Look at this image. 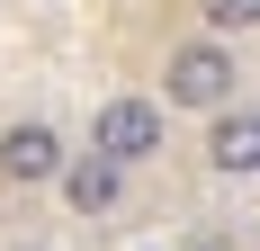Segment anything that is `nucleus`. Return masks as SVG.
Here are the masks:
<instances>
[{
  "label": "nucleus",
  "mask_w": 260,
  "mask_h": 251,
  "mask_svg": "<svg viewBox=\"0 0 260 251\" xmlns=\"http://www.w3.org/2000/svg\"><path fill=\"white\" fill-rule=\"evenodd\" d=\"M161 108L171 117H198V125H215L224 108H242V54L215 45V36H180V45L161 54Z\"/></svg>",
  "instance_id": "obj_1"
},
{
  "label": "nucleus",
  "mask_w": 260,
  "mask_h": 251,
  "mask_svg": "<svg viewBox=\"0 0 260 251\" xmlns=\"http://www.w3.org/2000/svg\"><path fill=\"white\" fill-rule=\"evenodd\" d=\"M161 144H171V108L144 99V90H108L90 108V144L81 152H99L117 171H144V162H161Z\"/></svg>",
  "instance_id": "obj_2"
},
{
  "label": "nucleus",
  "mask_w": 260,
  "mask_h": 251,
  "mask_svg": "<svg viewBox=\"0 0 260 251\" xmlns=\"http://www.w3.org/2000/svg\"><path fill=\"white\" fill-rule=\"evenodd\" d=\"M63 171H72V144L54 135L45 117H9L0 125V189H63Z\"/></svg>",
  "instance_id": "obj_3"
},
{
  "label": "nucleus",
  "mask_w": 260,
  "mask_h": 251,
  "mask_svg": "<svg viewBox=\"0 0 260 251\" xmlns=\"http://www.w3.org/2000/svg\"><path fill=\"white\" fill-rule=\"evenodd\" d=\"M207 171L215 179H260V108H224V117L207 125Z\"/></svg>",
  "instance_id": "obj_4"
},
{
  "label": "nucleus",
  "mask_w": 260,
  "mask_h": 251,
  "mask_svg": "<svg viewBox=\"0 0 260 251\" xmlns=\"http://www.w3.org/2000/svg\"><path fill=\"white\" fill-rule=\"evenodd\" d=\"M126 179H135V171H117V162H99V152H72V171H63L54 198L90 225V215H117V206H126Z\"/></svg>",
  "instance_id": "obj_5"
},
{
  "label": "nucleus",
  "mask_w": 260,
  "mask_h": 251,
  "mask_svg": "<svg viewBox=\"0 0 260 251\" xmlns=\"http://www.w3.org/2000/svg\"><path fill=\"white\" fill-rule=\"evenodd\" d=\"M198 36H215V45L260 36V0H198Z\"/></svg>",
  "instance_id": "obj_6"
}]
</instances>
